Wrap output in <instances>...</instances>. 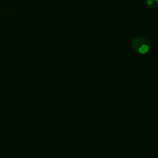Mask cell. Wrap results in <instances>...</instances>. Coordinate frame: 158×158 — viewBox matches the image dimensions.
Masks as SVG:
<instances>
[{
    "label": "cell",
    "instance_id": "1",
    "mask_svg": "<svg viewBox=\"0 0 158 158\" xmlns=\"http://www.w3.org/2000/svg\"><path fill=\"white\" fill-rule=\"evenodd\" d=\"M132 46L133 50L137 53L145 55L149 50L150 43L148 40L145 37L138 36L132 40Z\"/></svg>",
    "mask_w": 158,
    "mask_h": 158
},
{
    "label": "cell",
    "instance_id": "2",
    "mask_svg": "<svg viewBox=\"0 0 158 158\" xmlns=\"http://www.w3.org/2000/svg\"><path fill=\"white\" fill-rule=\"evenodd\" d=\"M147 6L151 10H156L158 8V0H146Z\"/></svg>",
    "mask_w": 158,
    "mask_h": 158
}]
</instances>
